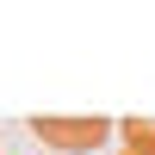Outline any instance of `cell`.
<instances>
[{
    "instance_id": "obj_2",
    "label": "cell",
    "mask_w": 155,
    "mask_h": 155,
    "mask_svg": "<svg viewBox=\"0 0 155 155\" xmlns=\"http://www.w3.org/2000/svg\"><path fill=\"white\" fill-rule=\"evenodd\" d=\"M118 137H124V149H130V155H155V118H124Z\"/></svg>"
},
{
    "instance_id": "obj_1",
    "label": "cell",
    "mask_w": 155,
    "mask_h": 155,
    "mask_svg": "<svg viewBox=\"0 0 155 155\" xmlns=\"http://www.w3.org/2000/svg\"><path fill=\"white\" fill-rule=\"evenodd\" d=\"M31 130H37V143H50V149L87 155V149H99L112 137V118H31Z\"/></svg>"
},
{
    "instance_id": "obj_3",
    "label": "cell",
    "mask_w": 155,
    "mask_h": 155,
    "mask_svg": "<svg viewBox=\"0 0 155 155\" xmlns=\"http://www.w3.org/2000/svg\"><path fill=\"white\" fill-rule=\"evenodd\" d=\"M124 155H130V149H124Z\"/></svg>"
}]
</instances>
